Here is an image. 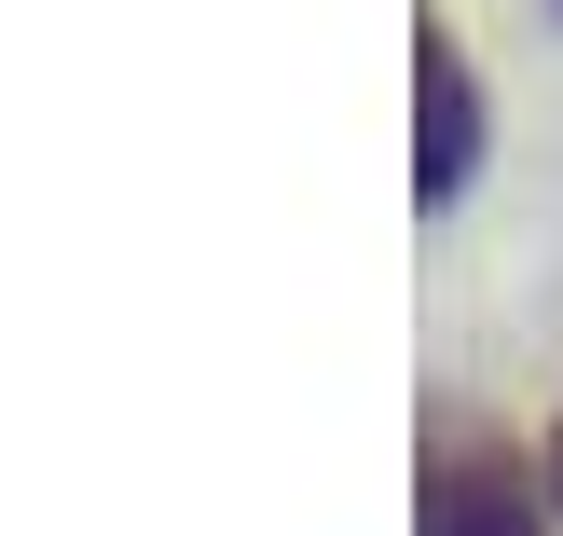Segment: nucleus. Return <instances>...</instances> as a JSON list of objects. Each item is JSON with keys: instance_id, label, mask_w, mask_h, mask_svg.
Returning <instances> with one entry per match:
<instances>
[{"instance_id": "3", "label": "nucleus", "mask_w": 563, "mask_h": 536, "mask_svg": "<svg viewBox=\"0 0 563 536\" xmlns=\"http://www.w3.org/2000/svg\"><path fill=\"white\" fill-rule=\"evenodd\" d=\"M550 495H563V427H550Z\"/></svg>"}, {"instance_id": "1", "label": "nucleus", "mask_w": 563, "mask_h": 536, "mask_svg": "<svg viewBox=\"0 0 563 536\" xmlns=\"http://www.w3.org/2000/svg\"><path fill=\"white\" fill-rule=\"evenodd\" d=\"M412 536H550L537 523V468H522L495 427L440 413L427 427V482H412Z\"/></svg>"}, {"instance_id": "2", "label": "nucleus", "mask_w": 563, "mask_h": 536, "mask_svg": "<svg viewBox=\"0 0 563 536\" xmlns=\"http://www.w3.org/2000/svg\"><path fill=\"white\" fill-rule=\"evenodd\" d=\"M467 165H482V69H467V42L427 14V28H412V193L454 207Z\"/></svg>"}]
</instances>
